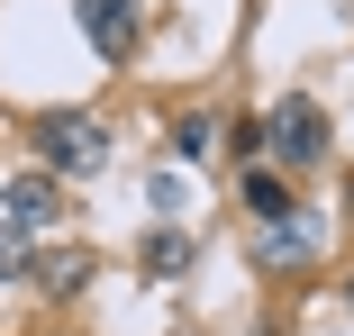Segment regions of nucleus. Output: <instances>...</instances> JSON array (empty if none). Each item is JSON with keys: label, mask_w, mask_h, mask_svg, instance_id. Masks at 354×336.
Listing matches in <instances>:
<instances>
[{"label": "nucleus", "mask_w": 354, "mask_h": 336, "mask_svg": "<svg viewBox=\"0 0 354 336\" xmlns=\"http://www.w3.org/2000/svg\"><path fill=\"white\" fill-rule=\"evenodd\" d=\"M254 146H272V164H327V109L309 91H281L254 127Z\"/></svg>", "instance_id": "f257e3e1"}, {"label": "nucleus", "mask_w": 354, "mask_h": 336, "mask_svg": "<svg viewBox=\"0 0 354 336\" xmlns=\"http://www.w3.org/2000/svg\"><path fill=\"white\" fill-rule=\"evenodd\" d=\"M37 146H46V164H55V173H100V164H109V137H100V118H82V109H46Z\"/></svg>", "instance_id": "f03ea898"}, {"label": "nucleus", "mask_w": 354, "mask_h": 336, "mask_svg": "<svg viewBox=\"0 0 354 336\" xmlns=\"http://www.w3.org/2000/svg\"><path fill=\"white\" fill-rule=\"evenodd\" d=\"M73 19H82V37H91V55H136V0H73Z\"/></svg>", "instance_id": "7ed1b4c3"}, {"label": "nucleus", "mask_w": 354, "mask_h": 336, "mask_svg": "<svg viewBox=\"0 0 354 336\" xmlns=\"http://www.w3.org/2000/svg\"><path fill=\"white\" fill-rule=\"evenodd\" d=\"M55 209H64V191H55V173H19L10 182V227H55Z\"/></svg>", "instance_id": "20e7f679"}, {"label": "nucleus", "mask_w": 354, "mask_h": 336, "mask_svg": "<svg viewBox=\"0 0 354 336\" xmlns=\"http://www.w3.org/2000/svg\"><path fill=\"white\" fill-rule=\"evenodd\" d=\"M245 209H254V218H272V227L291 218V191H281V173H245Z\"/></svg>", "instance_id": "39448f33"}, {"label": "nucleus", "mask_w": 354, "mask_h": 336, "mask_svg": "<svg viewBox=\"0 0 354 336\" xmlns=\"http://www.w3.org/2000/svg\"><path fill=\"white\" fill-rule=\"evenodd\" d=\"M37 273V245H28V227H10L0 218V282H28Z\"/></svg>", "instance_id": "423d86ee"}, {"label": "nucleus", "mask_w": 354, "mask_h": 336, "mask_svg": "<svg viewBox=\"0 0 354 336\" xmlns=\"http://www.w3.org/2000/svg\"><path fill=\"white\" fill-rule=\"evenodd\" d=\"M182 263H191V236L182 227H155L146 236V273H182Z\"/></svg>", "instance_id": "0eeeda50"}, {"label": "nucleus", "mask_w": 354, "mask_h": 336, "mask_svg": "<svg viewBox=\"0 0 354 336\" xmlns=\"http://www.w3.org/2000/svg\"><path fill=\"white\" fill-rule=\"evenodd\" d=\"M254 245H263V254H272V263H291V254H309V218H300V209H291V218H281V227H272V236H254Z\"/></svg>", "instance_id": "6e6552de"}, {"label": "nucleus", "mask_w": 354, "mask_h": 336, "mask_svg": "<svg viewBox=\"0 0 354 336\" xmlns=\"http://www.w3.org/2000/svg\"><path fill=\"white\" fill-rule=\"evenodd\" d=\"M146 200H155V218H173V209H182V173H155Z\"/></svg>", "instance_id": "1a4fd4ad"}, {"label": "nucleus", "mask_w": 354, "mask_h": 336, "mask_svg": "<svg viewBox=\"0 0 354 336\" xmlns=\"http://www.w3.org/2000/svg\"><path fill=\"white\" fill-rule=\"evenodd\" d=\"M345 209H354V182H345Z\"/></svg>", "instance_id": "9d476101"}]
</instances>
